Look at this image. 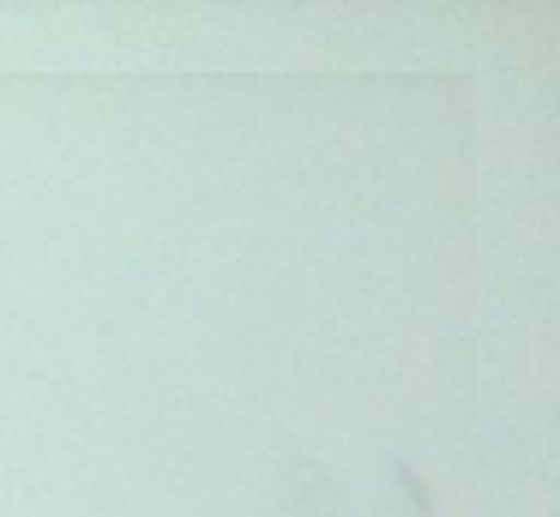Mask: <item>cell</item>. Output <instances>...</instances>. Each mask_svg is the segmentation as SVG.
<instances>
[]
</instances>
